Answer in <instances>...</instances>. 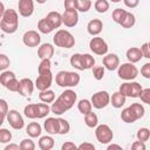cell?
Masks as SVG:
<instances>
[{"label":"cell","instance_id":"cell-42","mask_svg":"<svg viewBox=\"0 0 150 150\" xmlns=\"http://www.w3.org/2000/svg\"><path fill=\"white\" fill-rule=\"evenodd\" d=\"M19 87H20V81H19V80H16V77H14V79H12V80L6 84V87H5V88H7L9 91L18 93Z\"/></svg>","mask_w":150,"mask_h":150},{"label":"cell","instance_id":"cell-32","mask_svg":"<svg viewBox=\"0 0 150 150\" xmlns=\"http://www.w3.org/2000/svg\"><path fill=\"white\" fill-rule=\"evenodd\" d=\"M38 29H39L42 34H49V33H52V32L54 30L53 27L50 26V23L47 21L46 18L39 20V22H38Z\"/></svg>","mask_w":150,"mask_h":150},{"label":"cell","instance_id":"cell-60","mask_svg":"<svg viewBox=\"0 0 150 150\" xmlns=\"http://www.w3.org/2000/svg\"><path fill=\"white\" fill-rule=\"evenodd\" d=\"M110 1H112V2H120V1H122V0H110Z\"/></svg>","mask_w":150,"mask_h":150},{"label":"cell","instance_id":"cell-10","mask_svg":"<svg viewBox=\"0 0 150 150\" xmlns=\"http://www.w3.org/2000/svg\"><path fill=\"white\" fill-rule=\"evenodd\" d=\"M90 102H91V105L95 109H103V108H105L109 104V102H110V95L105 90L97 91V93H95L91 96Z\"/></svg>","mask_w":150,"mask_h":150},{"label":"cell","instance_id":"cell-44","mask_svg":"<svg viewBox=\"0 0 150 150\" xmlns=\"http://www.w3.org/2000/svg\"><path fill=\"white\" fill-rule=\"evenodd\" d=\"M50 66H52L50 59H41V62L38 67V71L42 73V71H46V70H50Z\"/></svg>","mask_w":150,"mask_h":150},{"label":"cell","instance_id":"cell-48","mask_svg":"<svg viewBox=\"0 0 150 150\" xmlns=\"http://www.w3.org/2000/svg\"><path fill=\"white\" fill-rule=\"evenodd\" d=\"M141 74L143 77L145 79H150V63L146 62L145 64H143V67L141 68Z\"/></svg>","mask_w":150,"mask_h":150},{"label":"cell","instance_id":"cell-47","mask_svg":"<svg viewBox=\"0 0 150 150\" xmlns=\"http://www.w3.org/2000/svg\"><path fill=\"white\" fill-rule=\"evenodd\" d=\"M7 112H8V104H7L6 100L0 98V116L4 117V118H6Z\"/></svg>","mask_w":150,"mask_h":150},{"label":"cell","instance_id":"cell-6","mask_svg":"<svg viewBox=\"0 0 150 150\" xmlns=\"http://www.w3.org/2000/svg\"><path fill=\"white\" fill-rule=\"evenodd\" d=\"M53 42L54 45H56V47H61V48H71L75 45V38L73 36V34L66 29H60L56 32V34L53 36Z\"/></svg>","mask_w":150,"mask_h":150},{"label":"cell","instance_id":"cell-58","mask_svg":"<svg viewBox=\"0 0 150 150\" xmlns=\"http://www.w3.org/2000/svg\"><path fill=\"white\" fill-rule=\"evenodd\" d=\"M4 121H5V118H4V117H1V116H0V127H1V125H2V123H4Z\"/></svg>","mask_w":150,"mask_h":150},{"label":"cell","instance_id":"cell-45","mask_svg":"<svg viewBox=\"0 0 150 150\" xmlns=\"http://www.w3.org/2000/svg\"><path fill=\"white\" fill-rule=\"evenodd\" d=\"M138 97L141 98V101H142L143 103L150 104V88H145V89L142 88V90H141Z\"/></svg>","mask_w":150,"mask_h":150},{"label":"cell","instance_id":"cell-28","mask_svg":"<svg viewBox=\"0 0 150 150\" xmlns=\"http://www.w3.org/2000/svg\"><path fill=\"white\" fill-rule=\"evenodd\" d=\"M39 98H40V101L43 102V103H47V104H48V103H53V102L55 101V94H54L53 90L46 89V90L40 91Z\"/></svg>","mask_w":150,"mask_h":150},{"label":"cell","instance_id":"cell-27","mask_svg":"<svg viewBox=\"0 0 150 150\" xmlns=\"http://www.w3.org/2000/svg\"><path fill=\"white\" fill-rule=\"evenodd\" d=\"M135 22H136V18L132 13L130 12H125L122 21L120 22V25L123 27V28H131L135 26Z\"/></svg>","mask_w":150,"mask_h":150},{"label":"cell","instance_id":"cell-56","mask_svg":"<svg viewBox=\"0 0 150 150\" xmlns=\"http://www.w3.org/2000/svg\"><path fill=\"white\" fill-rule=\"evenodd\" d=\"M107 149H108V150H111V149H118V150H122V146L118 145V144H109V145L107 146Z\"/></svg>","mask_w":150,"mask_h":150},{"label":"cell","instance_id":"cell-36","mask_svg":"<svg viewBox=\"0 0 150 150\" xmlns=\"http://www.w3.org/2000/svg\"><path fill=\"white\" fill-rule=\"evenodd\" d=\"M96 12L98 13H105L109 9V2L107 0H96L94 5Z\"/></svg>","mask_w":150,"mask_h":150},{"label":"cell","instance_id":"cell-26","mask_svg":"<svg viewBox=\"0 0 150 150\" xmlns=\"http://www.w3.org/2000/svg\"><path fill=\"white\" fill-rule=\"evenodd\" d=\"M54 138L52 136H41L39 139V148L41 150H50L54 148Z\"/></svg>","mask_w":150,"mask_h":150},{"label":"cell","instance_id":"cell-13","mask_svg":"<svg viewBox=\"0 0 150 150\" xmlns=\"http://www.w3.org/2000/svg\"><path fill=\"white\" fill-rule=\"evenodd\" d=\"M6 118H7V122L9 123V125L15 130H20L25 125V122H23V118H22L21 114L15 109L8 110Z\"/></svg>","mask_w":150,"mask_h":150},{"label":"cell","instance_id":"cell-14","mask_svg":"<svg viewBox=\"0 0 150 150\" xmlns=\"http://www.w3.org/2000/svg\"><path fill=\"white\" fill-rule=\"evenodd\" d=\"M41 36L35 30H27L22 36V42L27 47H36L40 45Z\"/></svg>","mask_w":150,"mask_h":150},{"label":"cell","instance_id":"cell-33","mask_svg":"<svg viewBox=\"0 0 150 150\" xmlns=\"http://www.w3.org/2000/svg\"><path fill=\"white\" fill-rule=\"evenodd\" d=\"M57 123H59V129H57V134H59V135H66V134L69 132V130H70V124H69V122H68L67 120L59 117V118H57Z\"/></svg>","mask_w":150,"mask_h":150},{"label":"cell","instance_id":"cell-37","mask_svg":"<svg viewBox=\"0 0 150 150\" xmlns=\"http://www.w3.org/2000/svg\"><path fill=\"white\" fill-rule=\"evenodd\" d=\"M70 64H71V67H74L77 70H83L82 64H81V54L80 53H76V54L71 55V57H70Z\"/></svg>","mask_w":150,"mask_h":150},{"label":"cell","instance_id":"cell-38","mask_svg":"<svg viewBox=\"0 0 150 150\" xmlns=\"http://www.w3.org/2000/svg\"><path fill=\"white\" fill-rule=\"evenodd\" d=\"M136 136H137V139H138V141L145 143V142L149 139V137H150V130H149L148 128H141V129L137 131Z\"/></svg>","mask_w":150,"mask_h":150},{"label":"cell","instance_id":"cell-57","mask_svg":"<svg viewBox=\"0 0 150 150\" xmlns=\"http://www.w3.org/2000/svg\"><path fill=\"white\" fill-rule=\"evenodd\" d=\"M5 9H6V8H5V5H4V4L0 1V15H1V16H2V14H4Z\"/></svg>","mask_w":150,"mask_h":150},{"label":"cell","instance_id":"cell-41","mask_svg":"<svg viewBox=\"0 0 150 150\" xmlns=\"http://www.w3.org/2000/svg\"><path fill=\"white\" fill-rule=\"evenodd\" d=\"M125 12H127V11L123 9V8H116V9L112 12V20H114L116 23L120 25V22L122 21V19H123Z\"/></svg>","mask_w":150,"mask_h":150},{"label":"cell","instance_id":"cell-39","mask_svg":"<svg viewBox=\"0 0 150 150\" xmlns=\"http://www.w3.org/2000/svg\"><path fill=\"white\" fill-rule=\"evenodd\" d=\"M91 69H93V75H94V79L95 80L100 81V80L103 79V76H104V69H105L104 67H102V66H95Z\"/></svg>","mask_w":150,"mask_h":150},{"label":"cell","instance_id":"cell-30","mask_svg":"<svg viewBox=\"0 0 150 150\" xmlns=\"http://www.w3.org/2000/svg\"><path fill=\"white\" fill-rule=\"evenodd\" d=\"M84 123L88 128H95L98 124V117L95 112L90 111L88 114L84 115Z\"/></svg>","mask_w":150,"mask_h":150},{"label":"cell","instance_id":"cell-3","mask_svg":"<svg viewBox=\"0 0 150 150\" xmlns=\"http://www.w3.org/2000/svg\"><path fill=\"white\" fill-rule=\"evenodd\" d=\"M50 112V107L47 103H30L23 109V114L27 118H43Z\"/></svg>","mask_w":150,"mask_h":150},{"label":"cell","instance_id":"cell-25","mask_svg":"<svg viewBox=\"0 0 150 150\" xmlns=\"http://www.w3.org/2000/svg\"><path fill=\"white\" fill-rule=\"evenodd\" d=\"M109 103L116 109L122 108V105H124V103H125V96L122 95L120 91H116V93L112 94V96H110V102Z\"/></svg>","mask_w":150,"mask_h":150},{"label":"cell","instance_id":"cell-54","mask_svg":"<svg viewBox=\"0 0 150 150\" xmlns=\"http://www.w3.org/2000/svg\"><path fill=\"white\" fill-rule=\"evenodd\" d=\"M123 2H124V5H125L127 7H129V8H135V7L138 6L139 0H123Z\"/></svg>","mask_w":150,"mask_h":150},{"label":"cell","instance_id":"cell-51","mask_svg":"<svg viewBox=\"0 0 150 150\" xmlns=\"http://www.w3.org/2000/svg\"><path fill=\"white\" fill-rule=\"evenodd\" d=\"M131 149H132V150H145V144H144V142L136 141V142L132 143Z\"/></svg>","mask_w":150,"mask_h":150},{"label":"cell","instance_id":"cell-12","mask_svg":"<svg viewBox=\"0 0 150 150\" xmlns=\"http://www.w3.org/2000/svg\"><path fill=\"white\" fill-rule=\"evenodd\" d=\"M89 48H90V50L94 53V54H96V55H105L107 53H108V45H107V42L102 39V38H100V36H94L91 40H90V42H89Z\"/></svg>","mask_w":150,"mask_h":150},{"label":"cell","instance_id":"cell-18","mask_svg":"<svg viewBox=\"0 0 150 150\" xmlns=\"http://www.w3.org/2000/svg\"><path fill=\"white\" fill-rule=\"evenodd\" d=\"M33 90H34V84H33V81L30 79H21L20 80V87H19V90L18 93L23 96V97H28L33 94Z\"/></svg>","mask_w":150,"mask_h":150},{"label":"cell","instance_id":"cell-46","mask_svg":"<svg viewBox=\"0 0 150 150\" xmlns=\"http://www.w3.org/2000/svg\"><path fill=\"white\" fill-rule=\"evenodd\" d=\"M9 63H11V61H9L8 56L5 54H0V71L6 70L9 67Z\"/></svg>","mask_w":150,"mask_h":150},{"label":"cell","instance_id":"cell-16","mask_svg":"<svg viewBox=\"0 0 150 150\" xmlns=\"http://www.w3.org/2000/svg\"><path fill=\"white\" fill-rule=\"evenodd\" d=\"M102 63H103V67L110 71H114L118 68L120 66V59L116 54L114 53H110V54H105L103 56V60H102Z\"/></svg>","mask_w":150,"mask_h":150},{"label":"cell","instance_id":"cell-29","mask_svg":"<svg viewBox=\"0 0 150 150\" xmlns=\"http://www.w3.org/2000/svg\"><path fill=\"white\" fill-rule=\"evenodd\" d=\"M81 64L83 70L84 69H90L95 66V59L90 54H81Z\"/></svg>","mask_w":150,"mask_h":150},{"label":"cell","instance_id":"cell-8","mask_svg":"<svg viewBox=\"0 0 150 150\" xmlns=\"http://www.w3.org/2000/svg\"><path fill=\"white\" fill-rule=\"evenodd\" d=\"M95 136L101 144H108L112 141L114 132L108 124H100V125H96Z\"/></svg>","mask_w":150,"mask_h":150},{"label":"cell","instance_id":"cell-50","mask_svg":"<svg viewBox=\"0 0 150 150\" xmlns=\"http://www.w3.org/2000/svg\"><path fill=\"white\" fill-rule=\"evenodd\" d=\"M139 49H141V52H142L143 57H145V59H150V52H149V43H148V42L143 43L142 47H141Z\"/></svg>","mask_w":150,"mask_h":150},{"label":"cell","instance_id":"cell-5","mask_svg":"<svg viewBox=\"0 0 150 150\" xmlns=\"http://www.w3.org/2000/svg\"><path fill=\"white\" fill-rule=\"evenodd\" d=\"M144 114H145V109L141 103H132L130 107L122 110L121 118L125 123H134L135 121L142 118Z\"/></svg>","mask_w":150,"mask_h":150},{"label":"cell","instance_id":"cell-22","mask_svg":"<svg viewBox=\"0 0 150 150\" xmlns=\"http://www.w3.org/2000/svg\"><path fill=\"white\" fill-rule=\"evenodd\" d=\"M142 57H143L142 52H141V49L137 48V47H131V48H129V49L127 50V59H128V61L131 62V63H136V62L141 61Z\"/></svg>","mask_w":150,"mask_h":150},{"label":"cell","instance_id":"cell-4","mask_svg":"<svg viewBox=\"0 0 150 150\" xmlns=\"http://www.w3.org/2000/svg\"><path fill=\"white\" fill-rule=\"evenodd\" d=\"M80 75L75 71H68V70H61L56 74L55 77V82L59 87L62 88H71V87H76L80 83Z\"/></svg>","mask_w":150,"mask_h":150},{"label":"cell","instance_id":"cell-61","mask_svg":"<svg viewBox=\"0 0 150 150\" xmlns=\"http://www.w3.org/2000/svg\"><path fill=\"white\" fill-rule=\"evenodd\" d=\"M0 19H1V15H0Z\"/></svg>","mask_w":150,"mask_h":150},{"label":"cell","instance_id":"cell-21","mask_svg":"<svg viewBox=\"0 0 150 150\" xmlns=\"http://www.w3.org/2000/svg\"><path fill=\"white\" fill-rule=\"evenodd\" d=\"M47 21L50 23V26L53 27V29L60 28V26L62 25V15L59 12H49L46 16Z\"/></svg>","mask_w":150,"mask_h":150},{"label":"cell","instance_id":"cell-55","mask_svg":"<svg viewBox=\"0 0 150 150\" xmlns=\"http://www.w3.org/2000/svg\"><path fill=\"white\" fill-rule=\"evenodd\" d=\"M19 149H20V146H19L18 144H13V143L7 144V145L5 146V150H19Z\"/></svg>","mask_w":150,"mask_h":150},{"label":"cell","instance_id":"cell-31","mask_svg":"<svg viewBox=\"0 0 150 150\" xmlns=\"http://www.w3.org/2000/svg\"><path fill=\"white\" fill-rule=\"evenodd\" d=\"M77 109H79V111H80L81 114L86 115V114L90 112L91 109H93L91 102H90L89 100H87V98H83V100H81V101L77 103Z\"/></svg>","mask_w":150,"mask_h":150},{"label":"cell","instance_id":"cell-23","mask_svg":"<svg viewBox=\"0 0 150 150\" xmlns=\"http://www.w3.org/2000/svg\"><path fill=\"white\" fill-rule=\"evenodd\" d=\"M43 127H45V130H46L48 134H50V135L57 134V129H59L57 118H55V117H48V118L45 121Z\"/></svg>","mask_w":150,"mask_h":150},{"label":"cell","instance_id":"cell-9","mask_svg":"<svg viewBox=\"0 0 150 150\" xmlns=\"http://www.w3.org/2000/svg\"><path fill=\"white\" fill-rule=\"evenodd\" d=\"M142 90V86L138 82H125L120 86V93L124 95L125 97H138L139 93Z\"/></svg>","mask_w":150,"mask_h":150},{"label":"cell","instance_id":"cell-1","mask_svg":"<svg viewBox=\"0 0 150 150\" xmlns=\"http://www.w3.org/2000/svg\"><path fill=\"white\" fill-rule=\"evenodd\" d=\"M77 98V95L74 90L71 89H66L60 94V96L56 98V101L53 102L50 107V111L55 115H62L67 110L71 109L73 105L75 104Z\"/></svg>","mask_w":150,"mask_h":150},{"label":"cell","instance_id":"cell-7","mask_svg":"<svg viewBox=\"0 0 150 150\" xmlns=\"http://www.w3.org/2000/svg\"><path fill=\"white\" fill-rule=\"evenodd\" d=\"M117 75L120 79L125 80V81H131L135 80L138 75V69L136 66L131 62H125L118 66L117 68Z\"/></svg>","mask_w":150,"mask_h":150},{"label":"cell","instance_id":"cell-49","mask_svg":"<svg viewBox=\"0 0 150 150\" xmlns=\"http://www.w3.org/2000/svg\"><path fill=\"white\" fill-rule=\"evenodd\" d=\"M63 6H64V9L67 11L76 9V0H64Z\"/></svg>","mask_w":150,"mask_h":150},{"label":"cell","instance_id":"cell-43","mask_svg":"<svg viewBox=\"0 0 150 150\" xmlns=\"http://www.w3.org/2000/svg\"><path fill=\"white\" fill-rule=\"evenodd\" d=\"M20 150H34L35 149V143L32 139H22L21 143L19 144Z\"/></svg>","mask_w":150,"mask_h":150},{"label":"cell","instance_id":"cell-40","mask_svg":"<svg viewBox=\"0 0 150 150\" xmlns=\"http://www.w3.org/2000/svg\"><path fill=\"white\" fill-rule=\"evenodd\" d=\"M11 139H12V132L6 128L0 129V143H8Z\"/></svg>","mask_w":150,"mask_h":150},{"label":"cell","instance_id":"cell-34","mask_svg":"<svg viewBox=\"0 0 150 150\" xmlns=\"http://www.w3.org/2000/svg\"><path fill=\"white\" fill-rule=\"evenodd\" d=\"M91 7V0H76V11L86 13Z\"/></svg>","mask_w":150,"mask_h":150},{"label":"cell","instance_id":"cell-53","mask_svg":"<svg viewBox=\"0 0 150 150\" xmlns=\"http://www.w3.org/2000/svg\"><path fill=\"white\" fill-rule=\"evenodd\" d=\"M75 149H77V146L73 142H64L61 146V150H75Z\"/></svg>","mask_w":150,"mask_h":150},{"label":"cell","instance_id":"cell-11","mask_svg":"<svg viewBox=\"0 0 150 150\" xmlns=\"http://www.w3.org/2000/svg\"><path fill=\"white\" fill-rule=\"evenodd\" d=\"M53 82V74L52 70H46L42 73H39V76L35 81V87L39 91L49 89V87L52 86Z\"/></svg>","mask_w":150,"mask_h":150},{"label":"cell","instance_id":"cell-15","mask_svg":"<svg viewBox=\"0 0 150 150\" xmlns=\"http://www.w3.org/2000/svg\"><path fill=\"white\" fill-rule=\"evenodd\" d=\"M62 15V23L66 27H75L79 22V14L76 9H71V11H67L64 9Z\"/></svg>","mask_w":150,"mask_h":150},{"label":"cell","instance_id":"cell-17","mask_svg":"<svg viewBox=\"0 0 150 150\" xmlns=\"http://www.w3.org/2000/svg\"><path fill=\"white\" fill-rule=\"evenodd\" d=\"M18 7H19V14L23 18H29L34 12L33 0H19Z\"/></svg>","mask_w":150,"mask_h":150},{"label":"cell","instance_id":"cell-2","mask_svg":"<svg viewBox=\"0 0 150 150\" xmlns=\"http://www.w3.org/2000/svg\"><path fill=\"white\" fill-rule=\"evenodd\" d=\"M18 26H19V15L16 11L12 8L5 9L0 20V29L4 33L13 34L16 32Z\"/></svg>","mask_w":150,"mask_h":150},{"label":"cell","instance_id":"cell-35","mask_svg":"<svg viewBox=\"0 0 150 150\" xmlns=\"http://www.w3.org/2000/svg\"><path fill=\"white\" fill-rule=\"evenodd\" d=\"M14 77H15V74L13 71H11V70H4L2 74L0 75V84L4 86V87H6V84L12 79H14Z\"/></svg>","mask_w":150,"mask_h":150},{"label":"cell","instance_id":"cell-52","mask_svg":"<svg viewBox=\"0 0 150 150\" xmlns=\"http://www.w3.org/2000/svg\"><path fill=\"white\" fill-rule=\"evenodd\" d=\"M77 149H80V150H95V145L91 144V143L84 142V143L80 144V145L77 146Z\"/></svg>","mask_w":150,"mask_h":150},{"label":"cell","instance_id":"cell-19","mask_svg":"<svg viewBox=\"0 0 150 150\" xmlns=\"http://www.w3.org/2000/svg\"><path fill=\"white\" fill-rule=\"evenodd\" d=\"M102 28H103V22L100 19H93L87 25V30L93 36L98 35L102 32Z\"/></svg>","mask_w":150,"mask_h":150},{"label":"cell","instance_id":"cell-20","mask_svg":"<svg viewBox=\"0 0 150 150\" xmlns=\"http://www.w3.org/2000/svg\"><path fill=\"white\" fill-rule=\"evenodd\" d=\"M54 55V47L50 43H42L38 49V56L40 59H52Z\"/></svg>","mask_w":150,"mask_h":150},{"label":"cell","instance_id":"cell-59","mask_svg":"<svg viewBox=\"0 0 150 150\" xmlns=\"http://www.w3.org/2000/svg\"><path fill=\"white\" fill-rule=\"evenodd\" d=\"M36 1H38V4H45L47 0H36Z\"/></svg>","mask_w":150,"mask_h":150},{"label":"cell","instance_id":"cell-24","mask_svg":"<svg viewBox=\"0 0 150 150\" xmlns=\"http://www.w3.org/2000/svg\"><path fill=\"white\" fill-rule=\"evenodd\" d=\"M41 131H42L41 125H40L38 122H32V123H29V124L26 127V132H27V135H28L29 137H32V138L39 137V136L41 135Z\"/></svg>","mask_w":150,"mask_h":150}]
</instances>
